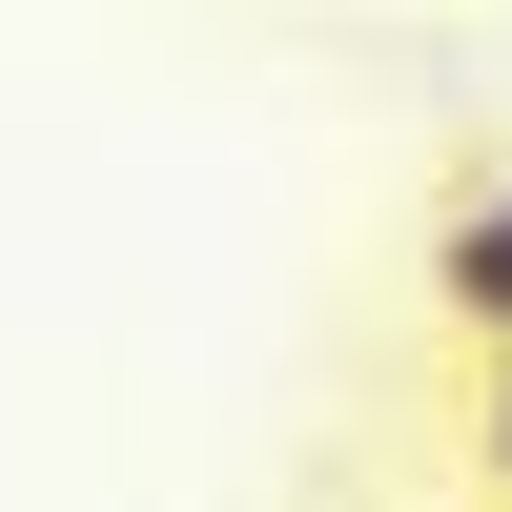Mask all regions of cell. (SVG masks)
Returning a JSON list of instances; mask_svg holds the SVG:
<instances>
[{
	"label": "cell",
	"instance_id": "6da1fadb",
	"mask_svg": "<svg viewBox=\"0 0 512 512\" xmlns=\"http://www.w3.org/2000/svg\"><path fill=\"white\" fill-rule=\"evenodd\" d=\"M431 287H451V328H492V349H512V185H492V205H451Z\"/></svg>",
	"mask_w": 512,
	"mask_h": 512
},
{
	"label": "cell",
	"instance_id": "7a4b0ae2",
	"mask_svg": "<svg viewBox=\"0 0 512 512\" xmlns=\"http://www.w3.org/2000/svg\"><path fill=\"white\" fill-rule=\"evenodd\" d=\"M472 451H492V492H512V349H492V390H472Z\"/></svg>",
	"mask_w": 512,
	"mask_h": 512
}]
</instances>
